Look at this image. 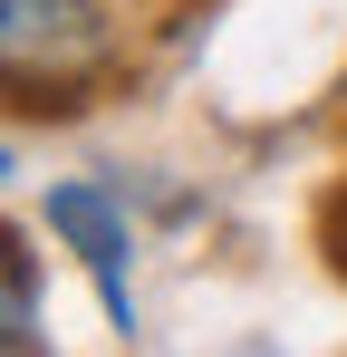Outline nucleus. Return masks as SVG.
<instances>
[{
  "instance_id": "f257e3e1",
  "label": "nucleus",
  "mask_w": 347,
  "mask_h": 357,
  "mask_svg": "<svg viewBox=\"0 0 347 357\" xmlns=\"http://www.w3.org/2000/svg\"><path fill=\"white\" fill-rule=\"evenodd\" d=\"M107 59H116L107 0H0V97L20 116H77Z\"/></svg>"
},
{
  "instance_id": "20e7f679",
  "label": "nucleus",
  "mask_w": 347,
  "mask_h": 357,
  "mask_svg": "<svg viewBox=\"0 0 347 357\" xmlns=\"http://www.w3.org/2000/svg\"><path fill=\"white\" fill-rule=\"evenodd\" d=\"M0 174H10V145H0Z\"/></svg>"
},
{
  "instance_id": "7ed1b4c3",
  "label": "nucleus",
  "mask_w": 347,
  "mask_h": 357,
  "mask_svg": "<svg viewBox=\"0 0 347 357\" xmlns=\"http://www.w3.org/2000/svg\"><path fill=\"white\" fill-rule=\"evenodd\" d=\"M39 348H49V328H39V271H29L20 232L0 222V357H39Z\"/></svg>"
},
{
  "instance_id": "f03ea898",
  "label": "nucleus",
  "mask_w": 347,
  "mask_h": 357,
  "mask_svg": "<svg viewBox=\"0 0 347 357\" xmlns=\"http://www.w3.org/2000/svg\"><path fill=\"white\" fill-rule=\"evenodd\" d=\"M49 232L68 241L77 271L97 280L116 338H135V290H125V251H135V232H125V203H116L107 183H49Z\"/></svg>"
}]
</instances>
